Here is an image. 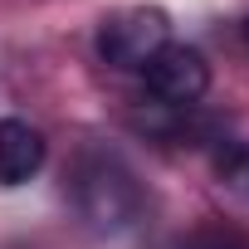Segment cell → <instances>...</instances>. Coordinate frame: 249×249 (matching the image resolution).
I'll return each mask as SVG.
<instances>
[{"label":"cell","mask_w":249,"mask_h":249,"mask_svg":"<svg viewBox=\"0 0 249 249\" xmlns=\"http://www.w3.org/2000/svg\"><path fill=\"white\" fill-rule=\"evenodd\" d=\"M215 166H220V176H225V181H234V186L249 196V152H244V147L220 152V161H215Z\"/></svg>","instance_id":"cell-6"},{"label":"cell","mask_w":249,"mask_h":249,"mask_svg":"<svg viewBox=\"0 0 249 249\" xmlns=\"http://www.w3.org/2000/svg\"><path fill=\"white\" fill-rule=\"evenodd\" d=\"M244 39H249V20H244Z\"/></svg>","instance_id":"cell-7"},{"label":"cell","mask_w":249,"mask_h":249,"mask_svg":"<svg viewBox=\"0 0 249 249\" xmlns=\"http://www.w3.org/2000/svg\"><path fill=\"white\" fill-rule=\"evenodd\" d=\"M142 73H147V88L161 107H196L210 88V64L191 44H166Z\"/></svg>","instance_id":"cell-3"},{"label":"cell","mask_w":249,"mask_h":249,"mask_svg":"<svg viewBox=\"0 0 249 249\" xmlns=\"http://www.w3.org/2000/svg\"><path fill=\"white\" fill-rule=\"evenodd\" d=\"M69 196H73V210L83 215V225L98 234L132 230L147 210V191H142L137 171L107 147L78 152V161L69 171Z\"/></svg>","instance_id":"cell-1"},{"label":"cell","mask_w":249,"mask_h":249,"mask_svg":"<svg viewBox=\"0 0 249 249\" xmlns=\"http://www.w3.org/2000/svg\"><path fill=\"white\" fill-rule=\"evenodd\" d=\"M49 157V142L35 122L0 117V186H25Z\"/></svg>","instance_id":"cell-4"},{"label":"cell","mask_w":249,"mask_h":249,"mask_svg":"<svg viewBox=\"0 0 249 249\" xmlns=\"http://www.w3.org/2000/svg\"><path fill=\"white\" fill-rule=\"evenodd\" d=\"M171 44V15L161 5H127L98 25V59L107 69L137 73Z\"/></svg>","instance_id":"cell-2"},{"label":"cell","mask_w":249,"mask_h":249,"mask_svg":"<svg viewBox=\"0 0 249 249\" xmlns=\"http://www.w3.org/2000/svg\"><path fill=\"white\" fill-rule=\"evenodd\" d=\"M176 249H249V239H244L239 230H225V225H200V230H191Z\"/></svg>","instance_id":"cell-5"}]
</instances>
